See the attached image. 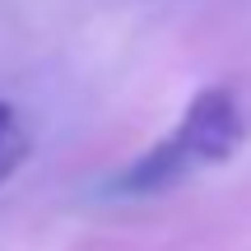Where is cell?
I'll list each match as a JSON object with an SVG mask.
<instances>
[{
  "label": "cell",
  "instance_id": "6da1fadb",
  "mask_svg": "<svg viewBox=\"0 0 251 251\" xmlns=\"http://www.w3.org/2000/svg\"><path fill=\"white\" fill-rule=\"evenodd\" d=\"M242 144H247V112L237 102V93L228 84L200 89L186 102L181 121L112 177V191L117 196H158L200 168L228 163Z\"/></svg>",
  "mask_w": 251,
  "mask_h": 251
},
{
  "label": "cell",
  "instance_id": "7a4b0ae2",
  "mask_svg": "<svg viewBox=\"0 0 251 251\" xmlns=\"http://www.w3.org/2000/svg\"><path fill=\"white\" fill-rule=\"evenodd\" d=\"M24 153H28V135H24V126H19L14 107L0 102V181L24 163Z\"/></svg>",
  "mask_w": 251,
  "mask_h": 251
}]
</instances>
